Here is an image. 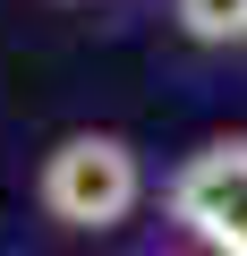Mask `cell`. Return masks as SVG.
Listing matches in <instances>:
<instances>
[{
  "mask_svg": "<svg viewBox=\"0 0 247 256\" xmlns=\"http://www.w3.org/2000/svg\"><path fill=\"white\" fill-rule=\"evenodd\" d=\"M43 214L60 230H119L145 196V171H137V146L111 137V128H77L43 154V180H34Z\"/></svg>",
  "mask_w": 247,
  "mask_h": 256,
  "instance_id": "cell-1",
  "label": "cell"
},
{
  "mask_svg": "<svg viewBox=\"0 0 247 256\" xmlns=\"http://www.w3.org/2000/svg\"><path fill=\"white\" fill-rule=\"evenodd\" d=\"M171 222L205 256H247V137L196 146L171 171Z\"/></svg>",
  "mask_w": 247,
  "mask_h": 256,
  "instance_id": "cell-2",
  "label": "cell"
},
{
  "mask_svg": "<svg viewBox=\"0 0 247 256\" xmlns=\"http://www.w3.org/2000/svg\"><path fill=\"white\" fill-rule=\"evenodd\" d=\"M188 43H247V0H171Z\"/></svg>",
  "mask_w": 247,
  "mask_h": 256,
  "instance_id": "cell-3",
  "label": "cell"
}]
</instances>
